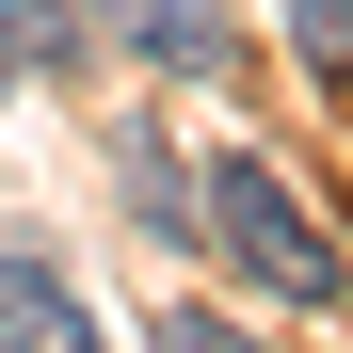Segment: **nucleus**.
<instances>
[{
	"mask_svg": "<svg viewBox=\"0 0 353 353\" xmlns=\"http://www.w3.org/2000/svg\"><path fill=\"white\" fill-rule=\"evenodd\" d=\"M193 225H209L257 289H289V305H337V273H353V257H337V225H305V193H289L273 161H209Z\"/></svg>",
	"mask_w": 353,
	"mask_h": 353,
	"instance_id": "1",
	"label": "nucleus"
},
{
	"mask_svg": "<svg viewBox=\"0 0 353 353\" xmlns=\"http://www.w3.org/2000/svg\"><path fill=\"white\" fill-rule=\"evenodd\" d=\"M289 32H305V65L353 81V0H289Z\"/></svg>",
	"mask_w": 353,
	"mask_h": 353,
	"instance_id": "5",
	"label": "nucleus"
},
{
	"mask_svg": "<svg viewBox=\"0 0 353 353\" xmlns=\"http://www.w3.org/2000/svg\"><path fill=\"white\" fill-rule=\"evenodd\" d=\"M0 65H17V81L81 65V0H0Z\"/></svg>",
	"mask_w": 353,
	"mask_h": 353,
	"instance_id": "4",
	"label": "nucleus"
},
{
	"mask_svg": "<svg viewBox=\"0 0 353 353\" xmlns=\"http://www.w3.org/2000/svg\"><path fill=\"white\" fill-rule=\"evenodd\" d=\"M129 32H145V65L225 81V0H129Z\"/></svg>",
	"mask_w": 353,
	"mask_h": 353,
	"instance_id": "3",
	"label": "nucleus"
},
{
	"mask_svg": "<svg viewBox=\"0 0 353 353\" xmlns=\"http://www.w3.org/2000/svg\"><path fill=\"white\" fill-rule=\"evenodd\" d=\"M97 321H81V289L48 273V257H0V353H81Z\"/></svg>",
	"mask_w": 353,
	"mask_h": 353,
	"instance_id": "2",
	"label": "nucleus"
}]
</instances>
